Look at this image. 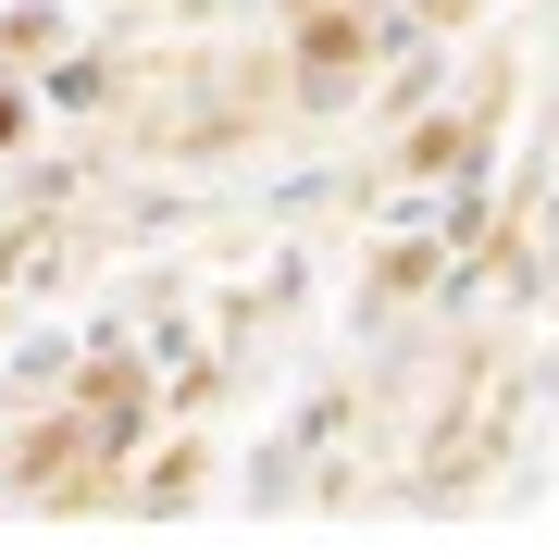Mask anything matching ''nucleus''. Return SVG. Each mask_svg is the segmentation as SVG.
Listing matches in <instances>:
<instances>
[{
    "mask_svg": "<svg viewBox=\"0 0 559 559\" xmlns=\"http://www.w3.org/2000/svg\"><path fill=\"white\" fill-rule=\"evenodd\" d=\"M75 360H87V336H62V323H38V336L13 348V373H0V385H13V399H25V385H75Z\"/></svg>",
    "mask_w": 559,
    "mask_h": 559,
    "instance_id": "f03ea898",
    "label": "nucleus"
},
{
    "mask_svg": "<svg viewBox=\"0 0 559 559\" xmlns=\"http://www.w3.org/2000/svg\"><path fill=\"white\" fill-rule=\"evenodd\" d=\"M112 50H62V62H38V75H25V112H100L112 100Z\"/></svg>",
    "mask_w": 559,
    "mask_h": 559,
    "instance_id": "f257e3e1",
    "label": "nucleus"
},
{
    "mask_svg": "<svg viewBox=\"0 0 559 559\" xmlns=\"http://www.w3.org/2000/svg\"><path fill=\"white\" fill-rule=\"evenodd\" d=\"M411 13H423V25L448 38V25H473V0H411Z\"/></svg>",
    "mask_w": 559,
    "mask_h": 559,
    "instance_id": "7ed1b4c3",
    "label": "nucleus"
}]
</instances>
